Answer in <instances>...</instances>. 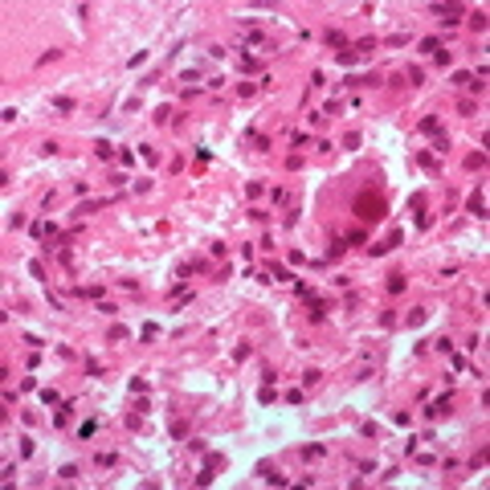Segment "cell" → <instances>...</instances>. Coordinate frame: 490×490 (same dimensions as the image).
<instances>
[{
    "label": "cell",
    "instance_id": "cell-2",
    "mask_svg": "<svg viewBox=\"0 0 490 490\" xmlns=\"http://www.w3.org/2000/svg\"><path fill=\"white\" fill-rule=\"evenodd\" d=\"M433 13H437V21H441L445 29H453L457 21H462V13H466V5H433Z\"/></svg>",
    "mask_w": 490,
    "mask_h": 490
},
{
    "label": "cell",
    "instance_id": "cell-40",
    "mask_svg": "<svg viewBox=\"0 0 490 490\" xmlns=\"http://www.w3.org/2000/svg\"><path fill=\"white\" fill-rule=\"evenodd\" d=\"M470 82H474L470 70H457V74H453V86H470Z\"/></svg>",
    "mask_w": 490,
    "mask_h": 490
},
{
    "label": "cell",
    "instance_id": "cell-53",
    "mask_svg": "<svg viewBox=\"0 0 490 490\" xmlns=\"http://www.w3.org/2000/svg\"><path fill=\"white\" fill-rule=\"evenodd\" d=\"M433 61H437V66H449V49H445V45H441V49H437V53H433Z\"/></svg>",
    "mask_w": 490,
    "mask_h": 490
},
{
    "label": "cell",
    "instance_id": "cell-26",
    "mask_svg": "<svg viewBox=\"0 0 490 490\" xmlns=\"http://www.w3.org/2000/svg\"><path fill=\"white\" fill-rule=\"evenodd\" d=\"M437 49H441V37H425V41H421V53H429V57H433Z\"/></svg>",
    "mask_w": 490,
    "mask_h": 490
},
{
    "label": "cell",
    "instance_id": "cell-13",
    "mask_svg": "<svg viewBox=\"0 0 490 490\" xmlns=\"http://www.w3.org/2000/svg\"><path fill=\"white\" fill-rule=\"evenodd\" d=\"M94 156H98V160H114V143H110V139H98V143H94Z\"/></svg>",
    "mask_w": 490,
    "mask_h": 490
},
{
    "label": "cell",
    "instance_id": "cell-58",
    "mask_svg": "<svg viewBox=\"0 0 490 490\" xmlns=\"http://www.w3.org/2000/svg\"><path fill=\"white\" fill-rule=\"evenodd\" d=\"M127 388H131V392H135V396H139V392H147V380H139V376H135V380H131V384H127Z\"/></svg>",
    "mask_w": 490,
    "mask_h": 490
},
{
    "label": "cell",
    "instance_id": "cell-20",
    "mask_svg": "<svg viewBox=\"0 0 490 490\" xmlns=\"http://www.w3.org/2000/svg\"><path fill=\"white\" fill-rule=\"evenodd\" d=\"M241 70H245V74H254V70H262V61H258L254 53H241Z\"/></svg>",
    "mask_w": 490,
    "mask_h": 490
},
{
    "label": "cell",
    "instance_id": "cell-38",
    "mask_svg": "<svg viewBox=\"0 0 490 490\" xmlns=\"http://www.w3.org/2000/svg\"><path fill=\"white\" fill-rule=\"evenodd\" d=\"M29 274H33V278H37V282H45V266H41L37 258H33V262H29Z\"/></svg>",
    "mask_w": 490,
    "mask_h": 490
},
{
    "label": "cell",
    "instance_id": "cell-22",
    "mask_svg": "<svg viewBox=\"0 0 490 490\" xmlns=\"http://www.w3.org/2000/svg\"><path fill=\"white\" fill-rule=\"evenodd\" d=\"M98 433V421H82V429H78V441H86V437H94Z\"/></svg>",
    "mask_w": 490,
    "mask_h": 490
},
{
    "label": "cell",
    "instance_id": "cell-10",
    "mask_svg": "<svg viewBox=\"0 0 490 490\" xmlns=\"http://www.w3.org/2000/svg\"><path fill=\"white\" fill-rule=\"evenodd\" d=\"M74 294H78V298H94V302H102L106 286H74Z\"/></svg>",
    "mask_w": 490,
    "mask_h": 490
},
{
    "label": "cell",
    "instance_id": "cell-29",
    "mask_svg": "<svg viewBox=\"0 0 490 490\" xmlns=\"http://www.w3.org/2000/svg\"><path fill=\"white\" fill-rule=\"evenodd\" d=\"M94 466H98V470H110V466H114V453H110V449H102V453L94 457Z\"/></svg>",
    "mask_w": 490,
    "mask_h": 490
},
{
    "label": "cell",
    "instance_id": "cell-11",
    "mask_svg": "<svg viewBox=\"0 0 490 490\" xmlns=\"http://www.w3.org/2000/svg\"><path fill=\"white\" fill-rule=\"evenodd\" d=\"M486 168V151H470L466 156V172H482Z\"/></svg>",
    "mask_w": 490,
    "mask_h": 490
},
{
    "label": "cell",
    "instance_id": "cell-33",
    "mask_svg": "<svg viewBox=\"0 0 490 490\" xmlns=\"http://www.w3.org/2000/svg\"><path fill=\"white\" fill-rule=\"evenodd\" d=\"M212 478H217V470H212V466H204V470H200V474H196V486H208V482H212Z\"/></svg>",
    "mask_w": 490,
    "mask_h": 490
},
{
    "label": "cell",
    "instance_id": "cell-24",
    "mask_svg": "<svg viewBox=\"0 0 490 490\" xmlns=\"http://www.w3.org/2000/svg\"><path fill=\"white\" fill-rule=\"evenodd\" d=\"M425 204H429L425 192H413V196H409V208H413V212H425Z\"/></svg>",
    "mask_w": 490,
    "mask_h": 490
},
{
    "label": "cell",
    "instance_id": "cell-52",
    "mask_svg": "<svg viewBox=\"0 0 490 490\" xmlns=\"http://www.w3.org/2000/svg\"><path fill=\"white\" fill-rule=\"evenodd\" d=\"M250 351H254V347H250V343H241V347H237V351H233V359H237V363H241V359H250Z\"/></svg>",
    "mask_w": 490,
    "mask_h": 490
},
{
    "label": "cell",
    "instance_id": "cell-21",
    "mask_svg": "<svg viewBox=\"0 0 490 490\" xmlns=\"http://www.w3.org/2000/svg\"><path fill=\"white\" fill-rule=\"evenodd\" d=\"M343 250H347V241H331V250H327V262H339V258H343Z\"/></svg>",
    "mask_w": 490,
    "mask_h": 490
},
{
    "label": "cell",
    "instance_id": "cell-39",
    "mask_svg": "<svg viewBox=\"0 0 490 490\" xmlns=\"http://www.w3.org/2000/svg\"><path fill=\"white\" fill-rule=\"evenodd\" d=\"M323 453H327L323 445H302V457H306V462H311V457H323Z\"/></svg>",
    "mask_w": 490,
    "mask_h": 490
},
{
    "label": "cell",
    "instance_id": "cell-23",
    "mask_svg": "<svg viewBox=\"0 0 490 490\" xmlns=\"http://www.w3.org/2000/svg\"><path fill=\"white\" fill-rule=\"evenodd\" d=\"M122 339H131V331L122 327V323H114V327H110V343H122Z\"/></svg>",
    "mask_w": 490,
    "mask_h": 490
},
{
    "label": "cell",
    "instance_id": "cell-17",
    "mask_svg": "<svg viewBox=\"0 0 490 490\" xmlns=\"http://www.w3.org/2000/svg\"><path fill=\"white\" fill-rule=\"evenodd\" d=\"M53 106H57V110H61V114H70V110H74V106H78V102H74V98H70V94H57V98H53Z\"/></svg>",
    "mask_w": 490,
    "mask_h": 490
},
{
    "label": "cell",
    "instance_id": "cell-48",
    "mask_svg": "<svg viewBox=\"0 0 490 490\" xmlns=\"http://www.w3.org/2000/svg\"><path fill=\"white\" fill-rule=\"evenodd\" d=\"M343 147H347V151H355V147H359V135H355V131H347V135H343Z\"/></svg>",
    "mask_w": 490,
    "mask_h": 490
},
{
    "label": "cell",
    "instance_id": "cell-18",
    "mask_svg": "<svg viewBox=\"0 0 490 490\" xmlns=\"http://www.w3.org/2000/svg\"><path fill=\"white\" fill-rule=\"evenodd\" d=\"M429 151H433V156H445V151H449V139H445V131H441V135H433V147H429Z\"/></svg>",
    "mask_w": 490,
    "mask_h": 490
},
{
    "label": "cell",
    "instance_id": "cell-35",
    "mask_svg": "<svg viewBox=\"0 0 490 490\" xmlns=\"http://www.w3.org/2000/svg\"><path fill=\"white\" fill-rule=\"evenodd\" d=\"M156 335H160V327H156V323H143V331H139V339H143V343H147V339H156Z\"/></svg>",
    "mask_w": 490,
    "mask_h": 490
},
{
    "label": "cell",
    "instance_id": "cell-16",
    "mask_svg": "<svg viewBox=\"0 0 490 490\" xmlns=\"http://www.w3.org/2000/svg\"><path fill=\"white\" fill-rule=\"evenodd\" d=\"M417 164H421V168H437L441 156H433V151H417Z\"/></svg>",
    "mask_w": 490,
    "mask_h": 490
},
{
    "label": "cell",
    "instance_id": "cell-42",
    "mask_svg": "<svg viewBox=\"0 0 490 490\" xmlns=\"http://www.w3.org/2000/svg\"><path fill=\"white\" fill-rule=\"evenodd\" d=\"M57 474H61V478H66V482H74V478H78V466H74V462H66V466H61Z\"/></svg>",
    "mask_w": 490,
    "mask_h": 490
},
{
    "label": "cell",
    "instance_id": "cell-49",
    "mask_svg": "<svg viewBox=\"0 0 490 490\" xmlns=\"http://www.w3.org/2000/svg\"><path fill=\"white\" fill-rule=\"evenodd\" d=\"M106 180H110V188H122V184H127V176H122V172H110Z\"/></svg>",
    "mask_w": 490,
    "mask_h": 490
},
{
    "label": "cell",
    "instance_id": "cell-43",
    "mask_svg": "<svg viewBox=\"0 0 490 490\" xmlns=\"http://www.w3.org/2000/svg\"><path fill=\"white\" fill-rule=\"evenodd\" d=\"M470 25H474V33H482V29H486V13H482V9H478V13H474V17H470Z\"/></svg>",
    "mask_w": 490,
    "mask_h": 490
},
{
    "label": "cell",
    "instance_id": "cell-14",
    "mask_svg": "<svg viewBox=\"0 0 490 490\" xmlns=\"http://www.w3.org/2000/svg\"><path fill=\"white\" fill-rule=\"evenodd\" d=\"M429 319V306H417V311H409V319H405V327H421Z\"/></svg>",
    "mask_w": 490,
    "mask_h": 490
},
{
    "label": "cell",
    "instance_id": "cell-34",
    "mask_svg": "<svg viewBox=\"0 0 490 490\" xmlns=\"http://www.w3.org/2000/svg\"><path fill=\"white\" fill-rule=\"evenodd\" d=\"M237 94H241V98H254L258 86H254V82H237Z\"/></svg>",
    "mask_w": 490,
    "mask_h": 490
},
{
    "label": "cell",
    "instance_id": "cell-4",
    "mask_svg": "<svg viewBox=\"0 0 490 490\" xmlns=\"http://www.w3.org/2000/svg\"><path fill=\"white\" fill-rule=\"evenodd\" d=\"M466 208L482 221V217H486V192H482V188H474V192H470V200H466Z\"/></svg>",
    "mask_w": 490,
    "mask_h": 490
},
{
    "label": "cell",
    "instance_id": "cell-1",
    "mask_svg": "<svg viewBox=\"0 0 490 490\" xmlns=\"http://www.w3.org/2000/svg\"><path fill=\"white\" fill-rule=\"evenodd\" d=\"M351 212H355L363 225H372V221H384V217H388V204H384V196H380L376 188H363V192L351 200Z\"/></svg>",
    "mask_w": 490,
    "mask_h": 490
},
{
    "label": "cell",
    "instance_id": "cell-41",
    "mask_svg": "<svg viewBox=\"0 0 490 490\" xmlns=\"http://www.w3.org/2000/svg\"><path fill=\"white\" fill-rule=\"evenodd\" d=\"M106 200H86V204H78V217H82V212H98Z\"/></svg>",
    "mask_w": 490,
    "mask_h": 490
},
{
    "label": "cell",
    "instance_id": "cell-25",
    "mask_svg": "<svg viewBox=\"0 0 490 490\" xmlns=\"http://www.w3.org/2000/svg\"><path fill=\"white\" fill-rule=\"evenodd\" d=\"M355 57H359L355 49H339V53H335V61H339V66H355Z\"/></svg>",
    "mask_w": 490,
    "mask_h": 490
},
{
    "label": "cell",
    "instance_id": "cell-12",
    "mask_svg": "<svg viewBox=\"0 0 490 490\" xmlns=\"http://www.w3.org/2000/svg\"><path fill=\"white\" fill-rule=\"evenodd\" d=\"M323 37H327V45H335V53H339V49H347V37L339 33V29H327Z\"/></svg>",
    "mask_w": 490,
    "mask_h": 490
},
{
    "label": "cell",
    "instance_id": "cell-51",
    "mask_svg": "<svg viewBox=\"0 0 490 490\" xmlns=\"http://www.w3.org/2000/svg\"><path fill=\"white\" fill-rule=\"evenodd\" d=\"M286 401H290V405H302L306 396H302V388H290V392H286Z\"/></svg>",
    "mask_w": 490,
    "mask_h": 490
},
{
    "label": "cell",
    "instance_id": "cell-7",
    "mask_svg": "<svg viewBox=\"0 0 490 490\" xmlns=\"http://www.w3.org/2000/svg\"><path fill=\"white\" fill-rule=\"evenodd\" d=\"M306 315H311V323H323V319H327V306L311 294V298H306Z\"/></svg>",
    "mask_w": 490,
    "mask_h": 490
},
{
    "label": "cell",
    "instance_id": "cell-6",
    "mask_svg": "<svg viewBox=\"0 0 490 490\" xmlns=\"http://www.w3.org/2000/svg\"><path fill=\"white\" fill-rule=\"evenodd\" d=\"M384 286H388V294H405V286H409V278H405V274H401V270H392Z\"/></svg>",
    "mask_w": 490,
    "mask_h": 490
},
{
    "label": "cell",
    "instance_id": "cell-44",
    "mask_svg": "<svg viewBox=\"0 0 490 490\" xmlns=\"http://www.w3.org/2000/svg\"><path fill=\"white\" fill-rule=\"evenodd\" d=\"M380 254H388L384 241H372V245H368V258H380Z\"/></svg>",
    "mask_w": 490,
    "mask_h": 490
},
{
    "label": "cell",
    "instance_id": "cell-5",
    "mask_svg": "<svg viewBox=\"0 0 490 490\" xmlns=\"http://www.w3.org/2000/svg\"><path fill=\"white\" fill-rule=\"evenodd\" d=\"M343 86H351V90H359V86H380V78H376V74H363V78H359V74H347Z\"/></svg>",
    "mask_w": 490,
    "mask_h": 490
},
{
    "label": "cell",
    "instance_id": "cell-30",
    "mask_svg": "<svg viewBox=\"0 0 490 490\" xmlns=\"http://www.w3.org/2000/svg\"><path fill=\"white\" fill-rule=\"evenodd\" d=\"M319 376H323V372H319V368H306V372H302V388H311V384H319Z\"/></svg>",
    "mask_w": 490,
    "mask_h": 490
},
{
    "label": "cell",
    "instance_id": "cell-56",
    "mask_svg": "<svg viewBox=\"0 0 490 490\" xmlns=\"http://www.w3.org/2000/svg\"><path fill=\"white\" fill-rule=\"evenodd\" d=\"M286 168H290V172H298V168H302V151H294V156L286 160Z\"/></svg>",
    "mask_w": 490,
    "mask_h": 490
},
{
    "label": "cell",
    "instance_id": "cell-36",
    "mask_svg": "<svg viewBox=\"0 0 490 490\" xmlns=\"http://www.w3.org/2000/svg\"><path fill=\"white\" fill-rule=\"evenodd\" d=\"M172 437H176V441L188 437V421H172Z\"/></svg>",
    "mask_w": 490,
    "mask_h": 490
},
{
    "label": "cell",
    "instance_id": "cell-55",
    "mask_svg": "<svg viewBox=\"0 0 490 490\" xmlns=\"http://www.w3.org/2000/svg\"><path fill=\"white\" fill-rule=\"evenodd\" d=\"M482 466H486V449H478V453H474V462H470V470H482Z\"/></svg>",
    "mask_w": 490,
    "mask_h": 490
},
{
    "label": "cell",
    "instance_id": "cell-3",
    "mask_svg": "<svg viewBox=\"0 0 490 490\" xmlns=\"http://www.w3.org/2000/svg\"><path fill=\"white\" fill-rule=\"evenodd\" d=\"M425 417H429V421L449 417V396H437V401H429V405H425Z\"/></svg>",
    "mask_w": 490,
    "mask_h": 490
},
{
    "label": "cell",
    "instance_id": "cell-46",
    "mask_svg": "<svg viewBox=\"0 0 490 490\" xmlns=\"http://www.w3.org/2000/svg\"><path fill=\"white\" fill-rule=\"evenodd\" d=\"M33 449H37L33 437H21V457H33Z\"/></svg>",
    "mask_w": 490,
    "mask_h": 490
},
{
    "label": "cell",
    "instance_id": "cell-57",
    "mask_svg": "<svg viewBox=\"0 0 490 490\" xmlns=\"http://www.w3.org/2000/svg\"><path fill=\"white\" fill-rule=\"evenodd\" d=\"M286 258H290V266H302V262H306V254H302V250H290Z\"/></svg>",
    "mask_w": 490,
    "mask_h": 490
},
{
    "label": "cell",
    "instance_id": "cell-31",
    "mask_svg": "<svg viewBox=\"0 0 490 490\" xmlns=\"http://www.w3.org/2000/svg\"><path fill=\"white\" fill-rule=\"evenodd\" d=\"M343 241H347V245H368V233H363V229H351Z\"/></svg>",
    "mask_w": 490,
    "mask_h": 490
},
{
    "label": "cell",
    "instance_id": "cell-32",
    "mask_svg": "<svg viewBox=\"0 0 490 490\" xmlns=\"http://www.w3.org/2000/svg\"><path fill=\"white\" fill-rule=\"evenodd\" d=\"M151 118H156L160 127H164V122H172V106H156V114H151Z\"/></svg>",
    "mask_w": 490,
    "mask_h": 490
},
{
    "label": "cell",
    "instance_id": "cell-50",
    "mask_svg": "<svg viewBox=\"0 0 490 490\" xmlns=\"http://www.w3.org/2000/svg\"><path fill=\"white\" fill-rule=\"evenodd\" d=\"M401 241H405V233H401V229H392V233H388V241H384V245H388V250H392V245H401Z\"/></svg>",
    "mask_w": 490,
    "mask_h": 490
},
{
    "label": "cell",
    "instance_id": "cell-45",
    "mask_svg": "<svg viewBox=\"0 0 490 490\" xmlns=\"http://www.w3.org/2000/svg\"><path fill=\"white\" fill-rule=\"evenodd\" d=\"M274 396H278V392H274V388H270V384H266V388H262V392H258V401H262V405H274Z\"/></svg>",
    "mask_w": 490,
    "mask_h": 490
},
{
    "label": "cell",
    "instance_id": "cell-9",
    "mask_svg": "<svg viewBox=\"0 0 490 490\" xmlns=\"http://www.w3.org/2000/svg\"><path fill=\"white\" fill-rule=\"evenodd\" d=\"M135 156H139L147 168H156V164H160V151H156V147H147V143H139V151H135Z\"/></svg>",
    "mask_w": 490,
    "mask_h": 490
},
{
    "label": "cell",
    "instance_id": "cell-15",
    "mask_svg": "<svg viewBox=\"0 0 490 490\" xmlns=\"http://www.w3.org/2000/svg\"><path fill=\"white\" fill-rule=\"evenodd\" d=\"M70 413H74V401H61V409L53 413V425H66V421H70Z\"/></svg>",
    "mask_w": 490,
    "mask_h": 490
},
{
    "label": "cell",
    "instance_id": "cell-47",
    "mask_svg": "<svg viewBox=\"0 0 490 490\" xmlns=\"http://www.w3.org/2000/svg\"><path fill=\"white\" fill-rule=\"evenodd\" d=\"M372 49H376V37H363V41L355 45V53H372Z\"/></svg>",
    "mask_w": 490,
    "mask_h": 490
},
{
    "label": "cell",
    "instance_id": "cell-8",
    "mask_svg": "<svg viewBox=\"0 0 490 490\" xmlns=\"http://www.w3.org/2000/svg\"><path fill=\"white\" fill-rule=\"evenodd\" d=\"M417 127H421V135H441V118H437V114H425Z\"/></svg>",
    "mask_w": 490,
    "mask_h": 490
},
{
    "label": "cell",
    "instance_id": "cell-27",
    "mask_svg": "<svg viewBox=\"0 0 490 490\" xmlns=\"http://www.w3.org/2000/svg\"><path fill=\"white\" fill-rule=\"evenodd\" d=\"M270 200H274V204H290V192L278 184V188H270Z\"/></svg>",
    "mask_w": 490,
    "mask_h": 490
},
{
    "label": "cell",
    "instance_id": "cell-19",
    "mask_svg": "<svg viewBox=\"0 0 490 490\" xmlns=\"http://www.w3.org/2000/svg\"><path fill=\"white\" fill-rule=\"evenodd\" d=\"M122 425H127L131 433H139V429H143V413H127V417H122Z\"/></svg>",
    "mask_w": 490,
    "mask_h": 490
},
{
    "label": "cell",
    "instance_id": "cell-28",
    "mask_svg": "<svg viewBox=\"0 0 490 490\" xmlns=\"http://www.w3.org/2000/svg\"><path fill=\"white\" fill-rule=\"evenodd\" d=\"M41 405L49 409V405H61V396H57V388H41Z\"/></svg>",
    "mask_w": 490,
    "mask_h": 490
},
{
    "label": "cell",
    "instance_id": "cell-37",
    "mask_svg": "<svg viewBox=\"0 0 490 490\" xmlns=\"http://www.w3.org/2000/svg\"><path fill=\"white\" fill-rule=\"evenodd\" d=\"M380 327L392 331V327H396V311H380Z\"/></svg>",
    "mask_w": 490,
    "mask_h": 490
},
{
    "label": "cell",
    "instance_id": "cell-54",
    "mask_svg": "<svg viewBox=\"0 0 490 490\" xmlns=\"http://www.w3.org/2000/svg\"><path fill=\"white\" fill-rule=\"evenodd\" d=\"M9 229H25V212H13V217H9Z\"/></svg>",
    "mask_w": 490,
    "mask_h": 490
}]
</instances>
